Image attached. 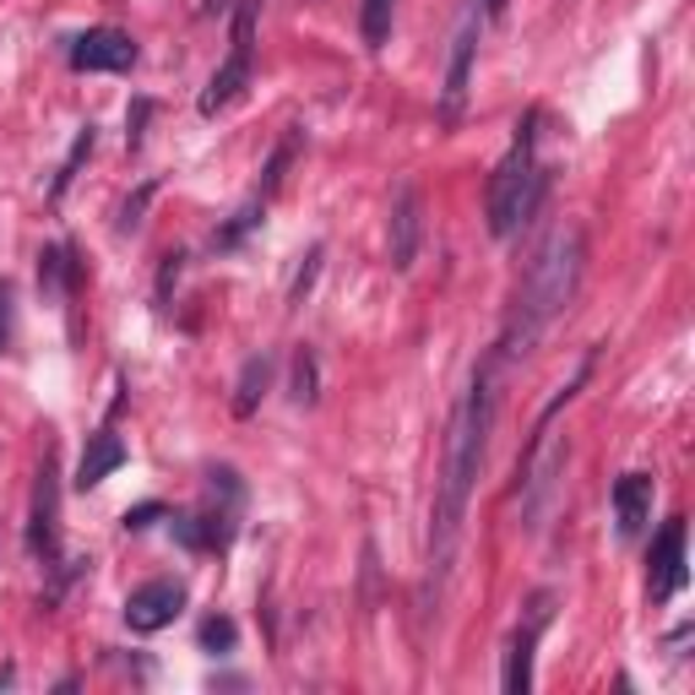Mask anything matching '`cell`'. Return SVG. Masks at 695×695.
Listing matches in <instances>:
<instances>
[{"label": "cell", "mask_w": 695, "mask_h": 695, "mask_svg": "<svg viewBox=\"0 0 695 695\" xmlns=\"http://www.w3.org/2000/svg\"><path fill=\"white\" fill-rule=\"evenodd\" d=\"M255 223H261V201H251V207H245V212H240V218H234V223H229V229L218 234V245L229 251V245H234V240H240L245 229H255Z\"/></svg>", "instance_id": "cell-24"}, {"label": "cell", "mask_w": 695, "mask_h": 695, "mask_svg": "<svg viewBox=\"0 0 695 695\" xmlns=\"http://www.w3.org/2000/svg\"><path fill=\"white\" fill-rule=\"evenodd\" d=\"M288 397H294L299 408H316V402H320V359H316V348H299V354H294Z\"/></svg>", "instance_id": "cell-17"}, {"label": "cell", "mask_w": 695, "mask_h": 695, "mask_svg": "<svg viewBox=\"0 0 695 695\" xmlns=\"http://www.w3.org/2000/svg\"><path fill=\"white\" fill-rule=\"evenodd\" d=\"M87 152H93V126H82V130H76V141H71V152H65L61 175H55V186H50V201H61L65 190H71V180H76V169L87 164Z\"/></svg>", "instance_id": "cell-18"}, {"label": "cell", "mask_w": 695, "mask_h": 695, "mask_svg": "<svg viewBox=\"0 0 695 695\" xmlns=\"http://www.w3.org/2000/svg\"><path fill=\"white\" fill-rule=\"evenodd\" d=\"M419 240H424V201H419L413 186H402L397 190V207H391V266L397 272H413Z\"/></svg>", "instance_id": "cell-11"}, {"label": "cell", "mask_w": 695, "mask_h": 695, "mask_svg": "<svg viewBox=\"0 0 695 695\" xmlns=\"http://www.w3.org/2000/svg\"><path fill=\"white\" fill-rule=\"evenodd\" d=\"M28 549H33L44 566H55V555H61V489H55V462H50V456H44L39 484H33V527H28Z\"/></svg>", "instance_id": "cell-7"}, {"label": "cell", "mask_w": 695, "mask_h": 695, "mask_svg": "<svg viewBox=\"0 0 695 695\" xmlns=\"http://www.w3.org/2000/svg\"><path fill=\"white\" fill-rule=\"evenodd\" d=\"M652 516V473H625L614 484V522H620V538H635Z\"/></svg>", "instance_id": "cell-13"}, {"label": "cell", "mask_w": 695, "mask_h": 695, "mask_svg": "<svg viewBox=\"0 0 695 695\" xmlns=\"http://www.w3.org/2000/svg\"><path fill=\"white\" fill-rule=\"evenodd\" d=\"M566 441L555 435H538L527 451V467H522V527H544V516L560 495V478H566Z\"/></svg>", "instance_id": "cell-4"}, {"label": "cell", "mask_w": 695, "mask_h": 695, "mask_svg": "<svg viewBox=\"0 0 695 695\" xmlns=\"http://www.w3.org/2000/svg\"><path fill=\"white\" fill-rule=\"evenodd\" d=\"M473 55H478V6H467V11H462L456 39H451V61H445V115H456V109H462V98H467Z\"/></svg>", "instance_id": "cell-10"}, {"label": "cell", "mask_w": 695, "mask_h": 695, "mask_svg": "<svg viewBox=\"0 0 695 695\" xmlns=\"http://www.w3.org/2000/svg\"><path fill=\"white\" fill-rule=\"evenodd\" d=\"M11 331H17V288L11 277H0V354L11 348Z\"/></svg>", "instance_id": "cell-21"}, {"label": "cell", "mask_w": 695, "mask_h": 695, "mask_svg": "<svg viewBox=\"0 0 695 695\" xmlns=\"http://www.w3.org/2000/svg\"><path fill=\"white\" fill-rule=\"evenodd\" d=\"M320 272V245L310 255H305V272H299V283H294V305H305V294H310V283H316Z\"/></svg>", "instance_id": "cell-27"}, {"label": "cell", "mask_w": 695, "mask_h": 695, "mask_svg": "<svg viewBox=\"0 0 695 695\" xmlns=\"http://www.w3.org/2000/svg\"><path fill=\"white\" fill-rule=\"evenodd\" d=\"M76 283H82V272H76V261H71L65 245H55V251L39 255V288H44L50 299H71V294H76Z\"/></svg>", "instance_id": "cell-15"}, {"label": "cell", "mask_w": 695, "mask_h": 695, "mask_svg": "<svg viewBox=\"0 0 695 695\" xmlns=\"http://www.w3.org/2000/svg\"><path fill=\"white\" fill-rule=\"evenodd\" d=\"M180 266H186V255H180V251L164 255V272H158V305H169V288L180 283Z\"/></svg>", "instance_id": "cell-25"}, {"label": "cell", "mask_w": 695, "mask_h": 695, "mask_svg": "<svg viewBox=\"0 0 695 695\" xmlns=\"http://www.w3.org/2000/svg\"><path fill=\"white\" fill-rule=\"evenodd\" d=\"M120 462H126V441H120V435H109V430L93 435L87 451H82V467H76V489H98Z\"/></svg>", "instance_id": "cell-14"}, {"label": "cell", "mask_w": 695, "mask_h": 695, "mask_svg": "<svg viewBox=\"0 0 695 695\" xmlns=\"http://www.w3.org/2000/svg\"><path fill=\"white\" fill-rule=\"evenodd\" d=\"M234 641H240L234 620H207V625H201V646H212V652H229Z\"/></svg>", "instance_id": "cell-23"}, {"label": "cell", "mask_w": 695, "mask_h": 695, "mask_svg": "<svg viewBox=\"0 0 695 695\" xmlns=\"http://www.w3.org/2000/svg\"><path fill=\"white\" fill-rule=\"evenodd\" d=\"M152 196H158V186H152V180H147V186L136 190V196H130L126 207H120V223H115V229H120V234H130V229H136V223H141V212H147V201H152Z\"/></svg>", "instance_id": "cell-22"}, {"label": "cell", "mask_w": 695, "mask_h": 695, "mask_svg": "<svg viewBox=\"0 0 695 695\" xmlns=\"http://www.w3.org/2000/svg\"><path fill=\"white\" fill-rule=\"evenodd\" d=\"M266 380H272V354H251L245 370H240V386H234V413H240V419H251L255 408H261Z\"/></svg>", "instance_id": "cell-16"}, {"label": "cell", "mask_w": 695, "mask_h": 695, "mask_svg": "<svg viewBox=\"0 0 695 695\" xmlns=\"http://www.w3.org/2000/svg\"><path fill=\"white\" fill-rule=\"evenodd\" d=\"M294 141H299V136H288V141L272 152V164H266V180H261V201H266V196H277V186H283V169H288V158H294Z\"/></svg>", "instance_id": "cell-20"}, {"label": "cell", "mask_w": 695, "mask_h": 695, "mask_svg": "<svg viewBox=\"0 0 695 695\" xmlns=\"http://www.w3.org/2000/svg\"><path fill=\"white\" fill-rule=\"evenodd\" d=\"M533 126H538V115H527L516 126V141H510V152L501 158V169L489 180V234L495 240H510L533 218V207L544 196V169L533 158Z\"/></svg>", "instance_id": "cell-3"}, {"label": "cell", "mask_w": 695, "mask_h": 695, "mask_svg": "<svg viewBox=\"0 0 695 695\" xmlns=\"http://www.w3.org/2000/svg\"><path fill=\"white\" fill-rule=\"evenodd\" d=\"M158 516H164V506H158V501H147V506L126 510V527H130V533H141V527H152Z\"/></svg>", "instance_id": "cell-28"}, {"label": "cell", "mask_w": 695, "mask_h": 695, "mask_svg": "<svg viewBox=\"0 0 695 695\" xmlns=\"http://www.w3.org/2000/svg\"><path fill=\"white\" fill-rule=\"evenodd\" d=\"M549 625V603L538 598L533 603V620L522 625V631L510 635V652H506V695H527V685H533V646H538V631Z\"/></svg>", "instance_id": "cell-12"}, {"label": "cell", "mask_w": 695, "mask_h": 695, "mask_svg": "<svg viewBox=\"0 0 695 695\" xmlns=\"http://www.w3.org/2000/svg\"><path fill=\"white\" fill-rule=\"evenodd\" d=\"M506 6H510V0H484V17H489V22H501V17H506Z\"/></svg>", "instance_id": "cell-29"}, {"label": "cell", "mask_w": 695, "mask_h": 695, "mask_svg": "<svg viewBox=\"0 0 695 695\" xmlns=\"http://www.w3.org/2000/svg\"><path fill=\"white\" fill-rule=\"evenodd\" d=\"M186 609V587L180 581H147L126 598V625L136 635H158L164 625H175Z\"/></svg>", "instance_id": "cell-6"}, {"label": "cell", "mask_w": 695, "mask_h": 695, "mask_svg": "<svg viewBox=\"0 0 695 695\" xmlns=\"http://www.w3.org/2000/svg\"><path fill=\"white\" fill-rule=\"evenodd\" d=\"M646 587H652V603H668L680 587H685V522L674 516L663 533H657V544H652V555H646Z\"/></svg>", "instance_id": "cell-8"}, {"label": "cell", "mask_w": 695, "mask_h": 695, "mask_svg": "<svg viewBox=\"0 0 695 695\" xmlns=\"http://www.w3.org/2000/svg\"><path fill=\"white\" fill-rule=\"evenodd\" d=\"M391 11H397V0H365L359 28H365V44H370V50H386V39H391Z\"/></svg>", "instance_id": "cell-19"}, {"label": "cell", "mask_w": 695, "mask_h": 695, "mask_svg": "<svg viewBox=\"0 0 695 695\" xmlns=\"http://www.w3.org/2000/svg\"><path fill=\"white\" fill-rule=\"evenodd\" d=\"M489 424H495V391H489V370H478L467 386V402L456 408L451 419V456H445V478H441V501H435V533H430V566L441 576L456 555V533H462V516H467V495H473V478L484 467V451H489Z\"/></svg>", "instance_id": "cell-1"}, {"label": "cell", "mask_w": 695, "mask_h": 695, "mask_svg": "<svg viewBox=\"0 0 695 695\" xmlns=\"http://www.w3.org/2000/svg\"><path fill=\"white\" fill-rule=\"evenodd\" d=\"M71 65L76 71H130L136 65V44L120 28H87L76 44H71Z\"/></svg>", "instance_id": "cell-9"}, {"label": "cell", "mask_w": 695, "mask_h": 695, "mask_svg": "<svg viewBox=\"0 0 695 695\" xmlns=\"http://www.w3.org/2000/svg\"><path fill=\"white\" fill-rule=\"evenodd\" d=\"M251 39H255V11L240 6V17H234V50H229V61L212 71V82H207V93H201V104H196L207 120H212L218 109H229V104L251 87V55H255Z\"/></svg>", "instance_id": "cell-5"}, {"label": "cell", "mask_w": 695, "mask_h": 695, "mask_svg": "<svg viewBox=\"0 0 695 695\" xmlns=\"http://www.w3.org/2000/svg\"><path fill=\"white\" fill-rule=\"evenodd\" d=\"M147 115H152V104H147V98H136V104H130V120H126V147H130V152L141 147V126H147Z\"/></svg>", "instance_id": "cell-26"}, {"label": "cell", "mask_w": 695, "mask_h": 695, "mask_svg": "<svg viewBox=\"0 0 695 695\" xmlns=\"http://www.w3.org/2000/svg\"><path fill=\"white\" fill-rule=\"evenodd\" d=\"M581 261H587V245H581V229L576 223H560L522 277V294H516V310H510V326H506V354H527L538 343V331L549 320L570 310L576 288H581Z\"/></svg>", "instance_id": "cell-2"}]
</instances>
